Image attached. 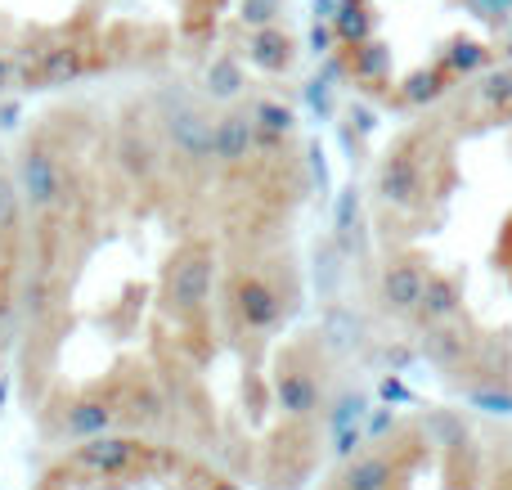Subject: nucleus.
<instances>
[{
    "label": "nucleus",
    "mask_w": 512,
    "mask_h": 490,
    "mask_svg": "<svg viewBox=\"0 0 512 490\" xmlns=\"http://www.w3.org/2000/svg\"><path fill=\"white\" fill-rule=\"evenodd\" d=\"M27 221L14 401L41 446L149 437L297 490L328 410L297 216V113L234 72L36 99L14 135Z\"/></svg>",
    "instance_id": "nucleus-1"
},
{
    "label": "nucleus",
    "mask_w": 512,
    "mask_h": 490,
    "mask_svg": "<svg viewBox=\"0 0 512 490\" xmlns=\"http://www.w3.org/2000/svg\"><path fill=\"white\" fill-rule=\"evenodd\" d=\"M279 0H0V99H54L171 72H234Z\"/></svg>",
    "instance_id": "nucleus-2"
},
{
    "label": "nucleus",
    "mask_w": 512,
    "mask_h": 490,
    "mask_svg": "<svg viewBox=\"0 0 512 490\" xmlns=\"http://www.w3.org/2000/svg\"><path fill=\"white\" fill-rule=\"evenodd\" d=\"M23 490H248L216 464L149 437H72L41 446Z\"/></svg>",
    "instance_id": "nucleus-3"
},
{
    "label": "nucleus",
    "mask_w": 512,
    "mask_h": 490,
    "mask_svg": "<svg viewBox=\"0 0 512 490\" xmlns=\"http://www.w3.org/2000/svg\"><path fill=\"white\" fill-rule=\"evenodd\" d=\"M23 279H27L23 180H18L14 140L0 135V383L14 378L18 329H23Z\"/></svg>",
    "instance_id": "nucleus-4"
},
{
    "label": "nucleus",
    "mask_w": 512,
    "mask_h": 490,
    "mask_svg": "<svg viewBox=\"0 0 512 490\" xmlns=\"http://www.w3.org/2000/svg\"><path fill=\"white\" fill-rule=\"evenodd\" d=\"M423 288H427V266L414 257H400L382 270V302L387 311L396 315H409L418 302H423Z\"/></svg>",
    "instance_id": "nucleus-5"
},
{
    "label": "nucleus",
    "mask_w": 512,
    "mask_h": 490,
    "mask_svg": "<svg viewBox=\"0 0 512 490\" xmlns=\"http://www.w3.org/2000/svg\"><path fill=\"white\" fill-rule=\"evenodd\" d=\"M472 347H477V338L454 320L432 324V333H427V356H432L436 365H463V360L472 356Z\"/></svg>",
    "instance_id": "nucleus-6"
},
{
    "label": "nucleus",
    "mask_w": 512,
    "mask_h": 490,
    "mask_svg": "<svg viewBox=\"0 0 512 490\" xmlns=\"http://www.w3.org/2000/svg\"><path fill=\"white\" fill-rule=\"evenodd\" d=\"M414 315L418 320H427V324L454 320V315H459V284H454V279H441V275H427L423 302L414 306Z\"/></svg>",
    "instance_id": "nucleus-7"
}]
</instances>
